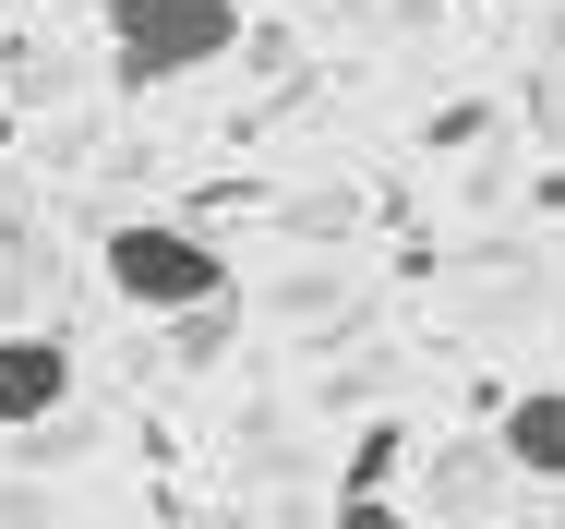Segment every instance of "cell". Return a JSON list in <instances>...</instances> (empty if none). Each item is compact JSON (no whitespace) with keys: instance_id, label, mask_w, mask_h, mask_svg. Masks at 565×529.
<instances>
[{"instance_id":"7","label":"cell","mask_w":565,"mask_h":529,"mask_svg":"<svg viewBox=\"0 0 565 529\" xmlns=\"http://www.w3.org/2000/svg\"><path fill=\"white\" fill-rule=\"evenodd\" d=\"M0 12H24V0H0Z\"/></svg>"},{"instance_id":"5","label":"cell","mask_w":565,"mask_h":529,"mask_svg":"<svg viewBox=\"0 0 565 529\" xmlns=\"http://www.w3.org/2000/svg\"><path fill=\"white\" fill-rule=\"evenodd\" d=\"M397 457H409V433H397V422H373L361 445H349V482H338V494H385V482H397Z\"/></svg>"},{"instance_id":"6","label":"cell","mask_w":565,"mask_h":529,"mask_svg":"<svg viewBox=\"0 0 565 529\" xmlns=\"http://www.w3.org/2000/svg\"><path fill=\"white\" fill-rule=\"evenodd\" d=\"M326 529H409V506H397V494H338Z\"/></svg>"},{"instance_id":"1","label":"cell","mask_w":565,"mask_h":529,"mask_svg":"<svg viewBox=\"0 0 565 529\" xmlns=\"http://www.w3.org/2000/svg\"><path fill=\"white\" fill-rule=\"evenodd\" d=\"M97 277H109L120 314H157V325H193V314H228V253L181 216H120L97 241Z\"/></svg>"},{"instance_id":"2","label":"cell","mask_w":565,"mask_h":529,"mask_svg":"<svg viewBox=\"0 0 565 529\" xmlns=\"http://www.w3.org/2000/svg\"><path fill=\"white\" fill-rule=\"evenodd\" d=\"M241 49V0H109V61L120 85H181Z\"/></svg>"},{"instance_id":"4","label":"cell","mask_w":565,"mask_h":529,"mask_svg":"<svg viewBox=\"0 0 565 529\" xmlns=\"http://www.w3.org/2000/svg\"><path fill=\"white\" fill-rule=\"evenodd\" d=\"M493 457H505L518 482H565V385H530V398H505V422H493Z\"/></svg>"},{"instance_id":"3","label":"cell","mask_w":565,"mask_h":529,"mask_svg":"<svg viewBox=\"0 0 565 529\" xmlns=\"http://www.w3.org/2000/svg\"><path fill=\"white\" fill-rule=\"evenodd\" d=\"M61 410H73V337L12 325L0 337V433H49Z\"/></svg>"}]
</instances>
